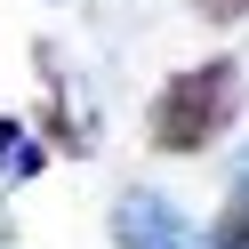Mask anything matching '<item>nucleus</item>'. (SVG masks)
<instances>
[{
	"instance_id": "obj_4",
	"label": "nucleus",
	"mask_w": 249,
	"mask_h": 249,
	"mask_svg": "<svg viewBox=\"0 0 249 249\" xmlns=\"http://www.w3.org/2000/svg\"><path fill=\"white\" fill-rule=\"evenodd\" d=\"M249 0H201V17H241Z\"/></svg>"
},
{
	"instance_id": "obj_1",
	"label": "nucleus",
	"mask_w": 249,
	"mask_h": 249,
	"mask_svg": "<svg viewBox=\"0 0 249 249\" xmlns=\"http://www.w3.org/2000/svg\"><path fill=\"white\" fill-rule=\"evenodd\" d=\"M233 97H241V81H233L225 56H217V65L177 72V81L153 97V145H161V153H201L209 137H225Z\"/></svg>"
},
{
	"instance_id": "obj_2",
	"label": "nucleus",
	"mask_w": 249,
	"mask_h": 249,
	"mask_svg": "<svg viewBox=\"0 0 249 249\" xmlns=\"http://www.w3.org/2000/svg\"><path fill=\"white\" fill-rule=\"evenodd\" d=\"M113 233H121V249H193L185 217L169 209L161 193H129V201H121V217H113Z\"/></svg>"
},
{
	"instance_id": "obj_3",
	"label": "nucleus",
	"mask_w": 249,
	"mask_h": 249,
	"mask_svg": "<svg viewBox=\"0 0 249 249\" xmlns=\"http://www.w3.org/2000/svg\"><path fill=\"white\" fill-rule=\"evenodd\" d=\"M209 249H249V193L233 201L225 217H217V241H209Z\"/></svg>"
}]
</instances>
